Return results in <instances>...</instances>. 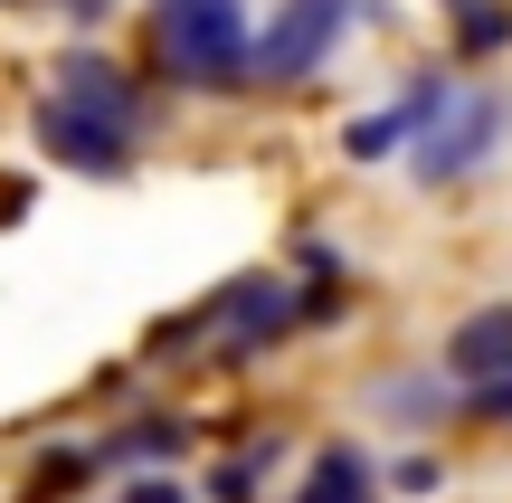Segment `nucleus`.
Listing matches in <instances>:
<instances>
[{"label":"nucleus","instance_id":"nucleus-1","mask_svg":"<svg viewBox=\"0 0 512 503\" xmlns=\"http://www.w3.org/2000/svg\"><path fill=\"white\" fill-rule=\"evenodd\" d=\"M361 19V0H275L266 29H247V86H304L313 67H332Z\"/></svg>","mask_w":512,"mask_h":503},{"label":"nucleus","instance_id":"nucleus-2","mask_svg":"<svg viewBox=\"0 0 512 503\" xmlns=\"http://www.w3.org/2000/svg\"><path fill=\"white\" fill-rule=\"evenodd\" d=\"M162 67L200 95L247 86V10L238 0H162Z\"/></svg>","mask_w":512,"mask_h":503},{"label":"nucleus","instance_id":"nucleus-3","mask_svg":"<svg viewBox=\"0 0 512 503\" xmlns=\"http://www.w3.org/2000/svg\"><path fill=\"white\" fill-rule=\"evenodd\" d=\"M294 323H304V295H294L285 276H238L219 304H200L190 323H171V342L219 333V342H209V361H219V371H238V361H256L275 333H294Z\"/></svg>","mask_w":512,"mask_h":503},{"label":"nucleus","instance_id":"nucleus-4","mask_svg":"<svg viewBox=\"0 0 512 503\" xmlns=\"http://www.w3.org/2000/svg\"><path fill=\"white\" fill-rule=\"evenodd\" d=\"M503 133H512V95H446V114L418 133V143H408L418 190H456V181H475V171L503 152Z\"/></svg>","mask_w":512,"mask_h":503},{"label":"nucleus","instance_id":"nucleus-5","mask_svg":"<svg viewBox=\"0 0 512 503\" xmlns=\"http://www.w3.org/2000/svg\"><path fill=\"white\" fill-rule=\"evenodd\" d=\"M29 133H38V152H48L57 171H76V181H124L133 171V143L114 124H95L86 105H67V95H38Z\"/></svg>","mask_w":512,"mask_h":503},{"label":"nucleus","instance_id":"nucleus-6","mask_svg":"<svg viewBox=\"0 0 512 503\" xmlns=\"http://www.w3.org/2000/svg\"><path fill=\"white\" fill-rule=\"evenodd\" d=\"M57 95L86 105L95 124H114L124 143H143V133H152V95L133 86V67H114L105 48H57Z\"/></svg>","mask_w":512,"mask_h":503},{"label":"nucleus","instance_id":"nucleus-7","mask_svg":"<svg viewBox=\"0 0 512 503\" xmlns=\"http://www.w3.org/2000/svg\"><path fill=\"white\" fill-rule=\"evenodd\" d=\"M437 114H446V76H408V86H399V105L361 114V124L342 133V152H351V162H399V152L418 143Z\"/></svg>","mask_w":512,"mask_h":503},{"label":"nucleus","instance_id":"nucleus-8","mask_svg":"<svg viewBox=\"0 0 512 503\" xmlns=\"http://www.w3.org/2000/svg\"><path fill=\"white\" fill-rule=\"evenodd\" d=\"M503 361H512V295L475 304V314L446 333V371H456V380H484V371H503Z\"/></svg>","mask_w":512,"mask_h":503},{"label":"nucleus","instance_id":"nucleus-9","mask_svg":"<svg viewBox=\"0 0 512 503\" xmlns=\"http://www.w3.org/2000/svg\"><path fill=\"white\" fill-rule=\"evenodd\" d=\"M190 447V428H181V418H133V428H114L105 437V466H171V456H181Z\"/></svg>","mask_w":512,"mask_h":503},{"label":"nucleus","instance_id":"nucleus-10","mask_svg":"<svg viewBox=\"0 0 512 503\" xmlns=\"http://www.w3.org/2000/svg\"><path fill=\"white\" fill-rule=\"evenodd\" d=\"M446 29H456V57H503L512 48V0H446Z\"/></svg>","mask_w":512,"mask_h":503},{"label":"nucleus","instance_id":"nucleus-11","mask_svg":"<svg viewBox=\"0 0 512 503\" xmlns=\"http://www.w3.org/2000/svg\"><path fill=\"white\" fill-rule=\"evenodd\" d=\"M304 503H370V456L361 447H323L304 475Z\"/></svg>","mask_w":512,"mask_h":503},{"label":"nucleus","instance_id":"nucleus-12","mask_svg":"<svg viewBox=\"0 0 512 503\" xmlns=\"http://www.w3.org/2000/svg\"><path fill=\"white\" fill-rule=\"evenodd\" d=\"M465 409H475V418H512V361L484 371V380H465Z\"/></svg>","mask_w":512,"mask_h":503},{"label":"nucleus","instance_id":"nucleus-13","mask_svg":"<svg viewBox=\"0 0 512 503\" xmlns=\"http://www.w3.org/2000/svg\"><path fill=\"white\" fill-rule=\"evenodd\" d=\"M389 409H408V418H437V409H446V390H418V380H389Z\"/></svg>","mask_w":512,"mask_h":503},{"label":"nucleus","instance_id":"nucleus-14","mask_svg":"<svg viewBox=\"0 0 512 503\" xmlns=\"http://www.w3.org/2000/svg\"><path fill=\"white\" fill-rule=\"evenodd\" d=\"M76 475H86V456H76V447H57V456H48V466H38V494H67V485H76Z\"/></svg>","mask_w":512,"mask_h":503},{"label":"nucleus","instance_id":"nucleus-15","mask_svg":"<svg viewBox=\"0 0 512 503\" xmlns=\"http://www.w3.org/2000/svg\"><path fill=\"white\" fill-rule=\"evenodd\" d=\"M114 503H190L181 485H171V475H133V485L124 494H114Z\"/></svg>","mask_w":512,"mask_h":503},{"label":"nucleus","instance_id":"nucleus-16","mask_svg":"<svg viewBox=\"0 0 512 503\" xmlns=\"http://www.w3.org/2000/svg\"><path fill=\"white\" fill-rule=\"evenodd\" d=\"M399 494H437V456H399Z\"/></svg>","mask_w":512,"mask_h":503}]
</instances>
